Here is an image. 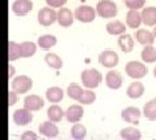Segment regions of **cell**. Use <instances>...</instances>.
<instances>
[{"label":"cell","instance_id":"6da1fadb","mask_svg":"<svg viewBox=\"0 0 156 140\" xmlns=\"http://www.w3.org/2000/svg\"><path fill=\"white\" fill-rule=\"evenodd\" d=\"M81 82L85 88L95 90L103 82V74L96 69H86L81 73Z\"/></svg>","mask_w":156,"mask_h":140},{"label":"cell","instance_id":"7a4b0ae2","mask_svg":"<svg viewBox=\"0 0 156 140\" xmlns=\"http://www.w3.org/2000/svg\"><path fill=\"white\" fill-rule=\"evenodd\" d=\"M125 73L129 78L134 79V80H139V79H143L144 77L148 74V67L146 66V64L142 61L131 60L129 62H126Z\"/></svg>","mask_w":156,"mask_h":140},{"label":"cell","instance_id":"3957f363","mask_svg":"<svg viewBox=\"0 0 156 140\" xmlns=\"http://www.w3.org/2000/svg\"><path fill=\"white\" fill-rule=\"evenodd\" d=\"M96 14L100 18L108 20V18H115L119 13V8H117L116 3L112 0H100L98 2L96 7H95Z\"/></svg>","mask_w":156,"mask_h":140},{"label":"cell","instance_id":"277c9868","mask_svg":"<svg viewBox=\"0 0 156 140\" xmlns=\"http://www.w3.org/2000/svg\"><path fill=\"white\" fill-rule=\"evenodd\" d=\"M33 79L27 75H18L16 78L12 79V90L14 92H17L18 95H23V94H27L29 91L33 88Z\"/></svg>","mask_w":156,"mask_h":140},{"label":"cell","instance_id":"5b68a950","mask_svg":"<svg viewBox=\"0 0 156 140\" xmlns=\"http://www.w3.org/2000/svg\"><path fill=\"white\" fill-rule=\"evenodd\" d=\"M37 18H38V23H39L41 26L48 27V26H51V25H53V23L56 22L57 12H56L53 8H51V7L47 5V7H44V8L39 9Z\"/></svg>","mask_w":156,"mask_h":140},{"label":"cell","instance_id":"8992f818","mask_svg":"<svg viewBox=\"0 0 156 140\" xmlns=\"http://www.w3.org/2000/svg\"><path fill=\"white\" fill-rule=\"evenodd\" d=\"M99 64L101 66L107 67V69H113L119 65V61H120V57L117 55V52H115L113 50H104L103 52L99 53Z\"/></svg>","mask_w":156,"mask_h":140},{"label":"cell","instance_id":"52a82bcc","mask_svg":"<svg viewBox=\"0 0 156 140\" xmlns=\"http://www.w3.org/2000/svg\"><path fill=\"white\" fill-rule=\"evenodd\" d=\"M74 18L82 23H90L96 18V11L90 5H80L74 11Z\"/></svg>","mask_w":156,"mask_h":140},{"label":"cell","instance_id":"ba28073f","mask_svg":"<svg viewBox=\"0 0 156 140\" xmlns=\"http://www.w3.org/2000/svg\"><path fill=\"white\" fill-rule=\"evenodd\" d=\"M33 7L31 0H14L12 3V12L18 17H23L33 11Z\"/></svg>","mask_w":156,"mask_h":140},{"label":"cell","instance_id":"9c48e42d","mask_svg":"<svg viewBox=\"0 0 156 140\" xmlns=\"http://www.w3.org/2000/svg\"><path fill=\"white\" fill-rule=\"evenodd\" d=\"M142 115V112L136 108V107H128L121 110V118L124 122L130 123V125H138L139 123V118Z\"/></svg>","mask_w":156,"mask_h":140},{"label":"cell","instance_id":"30bf717a","mask_svg":"<svg viewBox=\"0 0 156 140\" xmlns=\"http://www.w3.org/2000/svg\"><path fill=\"white\" fill-rule=\"evenodd\" d=\"M74 14L73 12L70 11L69 8H64L61 7L60 9L57 11V18H56V22L60 25L61 27H70L73 25V22H74Z\"/></svg>","mask_w":156,"mask_h":140},{"label":"cell","instance_id":"8fae6325","mask_svg":"<svg viewBox=\"0 0 156 140\" xmlns=\"http://www.w3.org/2000/svg\"><path fill=\"white\" fill-rule=\"evenodd\" d=\"M46 101L43 100L42 96L39 95H27L25 99H23V108H26L30 112H38L44 107Z\"/></svg>","mask_w":156,"mask_h":140},{"label":"cell","instance_id":"7c38bea8","mask_svg":"<svg viewBox=\"0 0 156 140\" xmlns=\"http://www.w3.org/2000/svg\"><path fill=\"white\" fill-rule=\"evenodd\" d=\"M104 82L109 90H120L122 86V75L116 70H108L104 77Z\"/></svg>","mask_w":156,"mask_h":140},{"label":"cell","instance_id":"4fadbf2b","mask_svg":"<svg viewBox=\"0 0 156 140\" xmlns=\"http://www.w3.org/2000/svg\"><path fill=\"white\" fill-rule=\"evenodd\" d=\"M33 112L27 110L26 108L17 109L13 113V122L16 126H26L33 121Z\"/></svg>","mask_w":156,"mask_h":140},{"label":"cell","instance_id":"5bb4252c","mask_svg":"<svg viewBox=\"0 0 156 140\" xmlns=\"http://www.w3.org/2000/svg\"><path fill=\"white\" fill-rule=\"evenodd\" d=\"M83 114H85V110H83L82 104L70 105V107L65 110V118L68 122H70V123L80 122V121L83 118Z\"/></svg>","mask_w":156,"mask_h":140},{"label":"cell","instance_id":"9a60e30c","mask_svg":"<svg viewBox=\"0 0 156 140\" xmlns=\"http://www.w3.org/2000/svg\"><path fill=\"white\" fill-rule=\"evenodd\" d=\"M39 132H41L43 136H46L48 139H52V138H56L58 135V127L55 122H52V121H46V122H42L39 125Z\"/></svg>","mask_w":156,"mask_h":140},{"label":"cell","instance_id":"2e32d148","mask_svg":"<svg viewBox=\"0 0 156 140\" xmlns=\"http://www.w3.org/2000/svg\"><path fill=\"white\" fill-rule=\"evenodd\" d=\"M117 44H119L120 50L124 52V53H129L134 50V46H135V42H134V38L130 35V34H121L119 35V39H117Z\"/></svg>","mask_w":156,"mask_h":140},{"label":"cell","instance_id":"e0dca14e","mask_svg":"<svg viewBox=\"0 0 156 140\" xmlns=\"http://www.w3.org/2000/svg\"><path fill=\"white\" fill-rule=\"evenodd\" d=\"M144 94V86L142 82L139 80H134L131 82V83L128 86V88H126V96H128L129 99H139L142 97Z\"/></svg>","mask_w":156,"mask_h":140},{"label":"cell","instance_id":"ac0fdd59","mask_svg":"<svg viewBox=\"0 0 156 140\" xmlns=\"http://www.w3.org/2000/svg\"><path fill=\"white\" fill-rule=\"evenodd\" d=\"M46 99H47V101H50L51 104H58L64 99V90L57 86L48 87L46 91Z\"/></svg>","mask_w":156,"mask_h":140},{"label":"cell","instance_id":"d6986e66","mask_svg":"<svg viewBox=\"0 0 156 140\" xmlns=\"http://www.w3.org/2000/svg\"><path fill=\"white\" fill-rule=\"evenodd\" d=\"M140 16H142V23H144L146 26L154 27L156 25V7H143Z\"/></svg>","mask_w":156,"mask_h":140},{"label":"cell","instance_id":"ffe728a7","mask_svg":"<svg viewBox=\"0 0 156 140\" xmlns=\"http://www.w3.org/2000/svg\"><path fill=\"white\" fill-rule=\"evenodd\" d=\"M135 40L142 46H148V44H154L155 36H154L152 31H148V30H146V29H136Z\"/></svg>","mask_w":156,"mask_h":140},{"label":"cell","instance_id":"44dd1931","mask_svg":"<svg viewBox=\"0 0 156 140\" xmlns=\"http://www.w3.org/2000/svg\"><path fill=\"white\" fill-rule=\"evenodd\" d=\"M142 25V16H140L139 11H135V9H129L128 14H126V26L133 29H139V26Z\"/></svg>","mask_w":156,"mask_h":140},{"label":"cell","instance_id":"7402d4cb","mask_svg":"<svg viewBox=\"0 0 156 140\" xmlns=\"http://www.w3.org/2000/svg\"><path fill=\"white\" fill-rule=\"evenodd\" d=\"M47 117L52 122H61L62 118L65 117V110H62V108L57 104H51V107L47 109Z\"/></svg>","mask_w":156,"mask_h":140},{"label":"cell","instance_id":"603a6c76","mask_svg":"<svg viewBox=\"0 0 156 140\" xmlns=\"http://www.w3.org/2000/svg\"><path fill=\"white\" fill-rule=\"evenodd\" d=\"M37 44L39 48H42V50L48 51L57 44V38L55 35H52V34H44V35H41L38 38Z\"/></svg>","mask_w":156,"mask_h":140},{"label":"cell","instance_id":"cb8c5ba5","mask_svg":"<svg viewBox=\"0 0 156 140\" xmlns=\"http://www.w3.org/2000/svg\"><path fill=\"white\" fill-rule=\"evenodd\" d=\"M105 30L109 35L119 36V35H121V34H124L126 31V26H125L124 22H121L119 20H115V21H109L108 23H107Z\"/></svg>","mask_w":156,"mask_h":140},{"label":"cell","instance_id":"d4e9b609","mask_svg":"<svg viewBox=\"0 0 156 140\" xmlns=\"http://www.w3.org/2000/svg\"><path fill=\"white\" fill-rule=\"evenodd\" d=\"M20 50H21V57L23 59H29V57H33L37 53L38 50V44L34 42H22L20 44Z\"/></svg>","mask_w":156,"mask_h":140},{"label":"cell","instance_id":"484cf974","mask_svg":"<svg viewBox=\"0 0 156 140\" xmlns=\"http://www.w3.org/2000/svg\"><path fill=\"white\" fill-rule=\"evenodd\" d=\"M120 136L125 140H139L142 139V132L136 127L128 126V127H124L120 131Z\"/></svg>","mask_w":156,"mask_h":140},{"label":"cell","instance_id":"4316f807","mask_svg":"<svg viewBox=\"0 0 156 140\" xmlns=\"http://www.w3.org/2000/svg\"><path fill=\"white\" fill-rule=\"evenodd\" d=\"M140 59H142L143 62H147V64L156 62V48L152 44L143 46V50L140 52Z\"/></svg>","mask_w":156,"mask_h":140},{"label":"cell","instance_id":"83f0119b","mask_svg":"<svg viewBox=\"0 0 156 140\" xmlns=\"http://www.w3.org/2000/svg\"><path fill=\"white\" fill-rule=\"evenodd\" d=\"M44 61L51 69H55V70H60L62 67V65H64L62 64L61 57L57 53H53V52H48V53L44 56Z\"/></svg>","mask_w":156,"mask_h":140},{"label":"cell","instance_id":"f1b7e54d","mask_svg":"<svg viewBox=\"0 0 156 140\" xmlns=\"http://www.w3.org/2000/svg\"><path fill=\"white\" fill-rule=\"evenodd\" d=\"M86 135H87V128L83 126V125L80 123V122L73 123V126L70 128V136H72V139L82 140V139L86 138Z\"/></svg>","mask_w":156,"mask_h":140},{"label":"cell","instance_id":"f546056e","mask_svg":"<svg viewBox=\"0 0 156 140\" xmlns=\"http://www.w3.org/2000/svg\"><path fill=\"white\" fill-rule=\"evenodd\" d=\"M148 121H156V99H152L147 101L143 107L142 113Z\"/></svg>","mask_w":156,"mask_h":140},{"label":"cell","instance_id":"4dcf8cb0","mask_svg":"<svg viewBox=\"0 0 156 140\" xmlns=\"http://www.w3.org/2000/svg\"><path fill=\"white\" fill-rule=\"evenodd\" d=\"M21 57V50H20V44L13 40L8 42V61H16Z\"/></svg>","mask_w":156,"mask_h":140},{"label":"cell","instance_id":"1f68e13d","mask_svg":"<svg viewBox=\"0 0 156 140\" xmlns=\"http://www.w3.org/2000/svg\"><path fill=\"white\" fill-rule=\"evenodd\" d=\"M95 101H96V94L94 91H91L90 88L83 90V92H82L80 99H78V103L82 105H91V104H94Z\"/></svg>","mask_w":156,"mask_h":140},{"label":"cell","instance_id":"d6a6232c","mask_svg":"<svg viewBox=\"0 0 156 140\" xmlns=\"http://www.w3.org/2000/svg\"><path fill=\"white\" fill-rule=\"evenodd\" d=\"M82 92H83V88H82L78 83H70L69 86H68V88H66L68 96H69L72 100H76V101H78V99H80V96L82 95Z\"/></svg>","mask_w":156,"mask_h":140},{"label":"cell","instance_id":"836d02e7","mask_svg":"<svg viewBox=\"0 0 156 140\" xmlns=\"http://www.w3.org/2000/svg\"><path fill=\"white\" fill-rule=\"evenodd\" d=\"M124 4L128 9H135L139 11L146 5V0H124Z\"/></svg>","mask_w":156,"mask_h":140},{"label":"cell","instance_id":"e575fe53","mask_svg":"<svg viewBox=\"0 0 156 140\" xmlns=\"http://www.w3.org/2000/svg\"><path fill=\"white\" fill-rule=\"evenodd\" d=\"M68 0H46V3H47V5L48 7H51V8H61V7H64L65 4H66Z\"/></svg>","mask_w":156,"mask_h":140},{"label":"cell","instance_id":"d590c367","mask_svg":"<svg viewBox=\"0 0 156 140\" xmlns=\"http://www.w3.org/2000/svg\"><path fill=\"white\" fill-rule=\"evenodd\" d=\"M17 100H18V94L14 92L13 90L12 91L9 90V92H8V107L9 108L13 107V105L17 103Z\"/></svg>","mask_w":156,"mask_h":140},{"label":"cell","instance_id":"8d00e7d4","mask_svg":"<svg viewBox=\"0 0 156 140\" xmlns=\"http://www.w3.org/2000/svg\"><path fill=\"white\" fill-rule=\"evenodd\" d=\"M21 139L22 140H37L38 139V135L35 132H33V131H25L22 135H21Z\"/></svg>","mask_w":156,"mask_h":140},{"label":"cell","instance_id":"74e56055","mask_svg":"<svg viewBox=\"0 0 156 140\" xmlns=\"http://www.w3.org/2000/svg\"><path fill=\"white\" fill-rule=\"evenodd\" d=\"M14 73H16V69H14V66L11 65V62L8 64V80H11L13 78Z\"/></svg>","mask_w":156,"mask_h":140},{"label":"cell","instance_id":"f35d334b","mask_svg":"<svg viewBox=\"0 0 156 140\" xmlns=\"http://www.w3.org/2000/svg\"><path fill=\"white\" fill-rule=\"evenodd\" d=\"M152 34H154V36H155V39H156V25L154 26V30H152Z\"/></svg>","mask_w":156,"mask_h":140},{"label":"cell","instance_id":"ab89813d","mask_svg":"<svg viewBox=\"0 0 156 140\" xmlns=\"http://www.w3.org/2000/svg\"><path fill=\"white\" fill-rule=\"evenodd\" d=\"M154 77H155V78H156V66L154 67Z\"/></svg>","mask_w":156,"mask_h":140}]
</instances>
